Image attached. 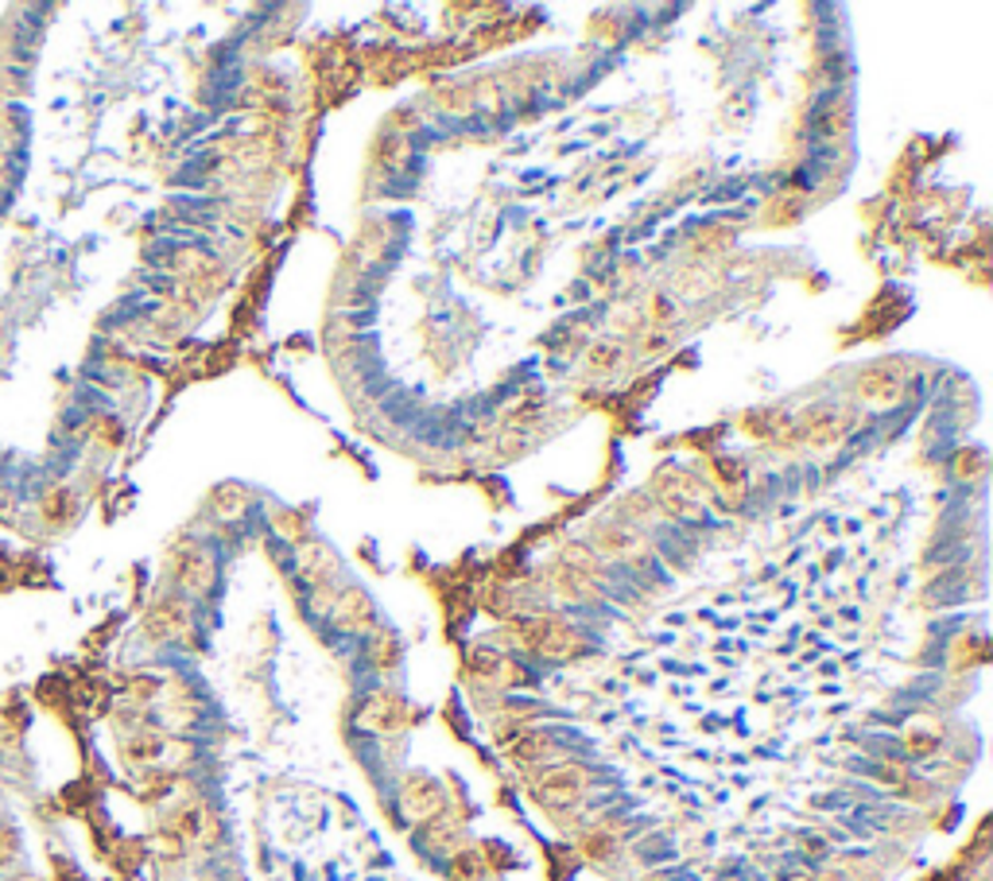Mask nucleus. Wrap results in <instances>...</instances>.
<instances>
[{"instance_id": "f257e3e1", "label": "nucleus", "mask_w": 993, "mask_h": 881, "mask_svg": "<svg viewBox=\"0 0 993 881\" xmlns=\"http://www.w3.org/2000/svg\"><path fill=\"white\" fill-rule=\"evenodd\" d=\"M505 645L520 648V653L548 656V660H571L583 648V637L571 630L563 618L551 613H532V618H512L501 633Z\"/></svg>"}, {"instance_id": "f03ea898", "label": "nucleus", "mask_w": 993, "mask_h": 881, "mask_svg": "<svg viewBox=\"0 0 993 881\" xmlns=\"http://www.w3.org/2000/svg\"><path fill=\"white\" fill-rule=\"evenodd\" d=\"M652 494L679 521H702V512H707V486L684 471H659Z\"/></svg>"}, {"instance_id": "7ed1b4c3", "label": "nucleus", "mask_w": 993, "mask_h": 881, "mask_svg": "<svg viewBox=\"0 0 993 881\" xmlns=\"http://www.w3.org/2000/svg\"><path fill=\"white\" fill-rule=\"evenodd\" d=\"M586 784H590V772L583 765L560 761L540 772V781H535L532 792L548 812H567V807H575L586 797Z\"/></svg>"}, {"instance_id": "20e7f679", "label": "nucleus", "mask_w": 993, "mask_h": 881, "mask_svg": "<svg viewBox=\"0 0 993 881\" xmlns=\"http://www.w3.org/2000/svg\"><path fill=\"white\" fill-rule=\"evenodd\" d=\"M904 388H909V381H904V370L896 361L866 365V370L858 373V381H854V393H858V400L869 404V408H893V404H901Z\"/></svg>"}, {"instance_id": "39448f33", "label": "nucleus", "mask_w": 993, "mask_h": 881, "mask_svg": "<svg viewBox=\"0 0 993 881\" xmlns=\"http://www.w3.org/2000/svg\"><path fill=\"white\" fill-rule=\"evenodd\" d=\"M171 579H176V587L183 590V595H206L210 587H214V555L206 552L202 544H183L171 552Z\"/></svg>"}, {"instance_id": "423d86ee", "label": "nucleus", "mask_w": 993, "mask_h": 881, "mask_svg": "<svg viewBox=\"0 0 993 881\" xmlns=\"http://www.w3.org/2000/svg\"><path fill=\"white\" fill-rule=\"evenodd\" d=\"M191 625V610H187L183 598L168 595V598H156V602L144 610L140 630L151 645H168V641H179Z\"/></svg>"}, {"instance_id": "0eeeda50", "label": "nucleus", "mask_w": 993, "mask_h": 881, "mask_svg": "<svg viewBox=\"0 0 993 881\" xmlns=\"http://www.w3.org/2000/svg\"><path fill=\"white\" fill-rule=\"evenodd\" d=\"M447 797L443 784L427 777V772H408L400 784V812L408 815L411 823H431L435 815H443Z\"/></svg>"}, {"instance_id": "6e6552de", "label": "nucleus", "mask_w": 993, "mask_h": 881, "mask_svg": "<svg viewBox=\"0 0 993 881\" xmlns=\"http://www.w3.org/2000/svg\"><path fill=\"white\" fill-rule=\"evenodd\" d=\"M854 416L846 408H835V404H815L811 411H803L795 431H800L803 443L811 447H835L838 439L850 431Z\"/></svg>"}, {"instance_id": "1a4fd4ad", "label": "nucleus", "mask_w": 993, "mask_h": 881, "mask_svg": "<svg viewBox=\"0 0 993 881\" xmlns=\"http://www.w3.org/2000/svg\"><path fill=\"white\" fill-rule=\"evenodd\" d=\"M358 722L373 734H400L404 726H408V703H404L396 691L381 688L361 703Z\"/></svg>"}, {"instance_id": "9d476101", "label": "nucleus", "mask_w": 993, "mask_h": 881, "mask_svg": "<svg viewBox=\"0 0 993 881\" xmlns=\"http://www.w3.org/2000/svg\"><path fill=\"white\" fill-rule=\"evenodd\" d=\"M594 547H598L601 555H610V560H625V563L641 560V555L648 552L644 536L633 529V524H625V521L606 524V529H601L598 536H594Z\"/></svg>"}, {"instance_id": "9b49d317", "label": "nucleus", "mask_w": 993, "mask_h": 881, "mask_svg": "<svg viewBox=\"0 0 993 881\" xmlns=\"http://www.w3.org/2000/svg\"><path fill=\"white\" fill-rule=\"evenodd\" d=\"M373 602H369V595L361 587H350L342 590V595L335 598V621H338V630L346 633H365L373 630Z\"/></svg>"}, {"instance_id": "f8f14e48", "label": "nucleus", "mask_w": 993, "mask_h": 881, "mask_svg": "<svg viewBox=\"0 0 993 881\" xmlns=\"http://www.w3.org/2000/svg\"><path fill=\"white\" fill-rule=\"evenodd\" d=\"M163 754H168V738L156 731H136L121 742V757H125V765H133V769H151V765L163 761Z\"/></svg>"}, {"instance_id": "ddd939ff", "label": "nucleus", "mask_w": 993, "mask_h": 881, "mask_svg": "<svg viewBox=\"0 0 993 881\" xmlns=\"http://www.w3.org/2000/svg\"><path fill=\"white\" fill-rule=\"evenodd\" d=\"M551 754H555V738H551L548 731H524V734H517V738L509 742V757L520 765V769H528V765H543Z\"/></svg>"}, {"instance_id": "4468645a", "label": "nucleus", "mask_w": 993, "mask_h": 881, "mask_svg": "<svg viewBox=\"0 0 993 881\" xmlns=\"http://www.w3.org/2000/svg\"><path fill=\"white\" fill-rule=\"evenodd\" d=\"M551 590L560 598H567V602H590L598 590H594V579L583 572H575V567H567V563H560L555 572H551Z\"/></svg>"}, {"instance_id": "2eb2a0df", "label": "nucleus", "mask_w": 993, "mask_h": 881, "mask_svg": "<svg viewBox=\"0 0 993 881\" xmlns=\"http://www.w3.org/2000/svg\"><path fill=\"white\" fill-rule=\"evenodd\" d=\"M625 365V350L618 342H590L586 350V373L594 377H613V373Z\"/></svg>"}, {"instance_id": "dca6fc26", "label": "nucleus", "mask_w": 993, "mask_h": 881, "mask_svg": "<svg viewBox=\"0 0 993 881\" xmlns=\"http://www.w3.org/2000/svg\"><path fill=\"white\" fill-rule=\"evenodd\" d=\"M427 847L439 850V855H454V850L466 847V839H462V827L454 820H447V812L435 815V820L427 823Z\"/></svg>"}, {"instance_id": "f3484780", "label": "nucleus", "mask_w": 993, "mask_h": 881, "mask_svg": "<svg viewBox=\"0 0 993 881\" xmlns=\"http://www.w3.org/2000/svg\"><path fill=\"white\" fill-rule=\"evenodd\" d=\"M210 505H214V512L222 521H241L245 512H249L252 497L245 486H217L214 497H210Z\"/></svg>"}, {"instance_id": "a211bd4d", "label": "nucleus", "mask_w": 993, "mask_h": 881, "mask_svg": "<svg viewBox=\"0 0 993 881\" xmlns=\"http://www.w3.org/2000/svg\"><path fill=\"white\" fill-rule=\"evenodd\" d=\"M408 156H411V144H408V133H384L381 140H376V163L388 171H404L408 168Z\"/></svg>"}, {"instance_id": "6ab92c4d", "label": "nucleus", "mask_w": 993, "mask_h": 881, "mask_svg": "<svg viewBox=\"0 0 993 881\" xmlns=\"http://www.w3.org/2000/svg\"><path fill=\"white\" fill-rule=\"evenodd\" d=\"M485 873H489V866H485L482 850L462 847L451 855V881H485Z\"/></svg>"}, {"instance_id": "aec40b11", "label": "nucleus", "mask_w": 993, "mask_h": 881, "mask_svg": "<svg viewBox=\"0 0 993 881\" xmlns=\"http://www.w3.org/2000/svg\"><path fill=\"white\" fill-rule=\"evenodd\" d=\"M815 128H819V136H826V140H838V136L850 133V110H846L843 101H831V105H823V113L815 117Z\"/></svg>"}, {"instance_id": "412c9836", "label": "nucleus", "mask_w": 993, "mask_h": 881, "mask_svg": "<svg viewBox=\"0 0 993 881\" xmlns=\"http://www.w3.org/2000/svg\"><path fill=\"white\" fill-rule=\"evenodd\" d=\"M501 664H505V656L497 653V648H474V653L466 656V668L474 671L477 680H501Z\"/></svg>"}, {"instance_id": "4be33fe9", "label": "nucleus", "mask_w": 993, "mask_h": 881, "mask_svg": "<svg viewBox=\"0 0 993 881\" xmlns=\"http://www.w3.org/2000/svg\"><path fill=\"white\" fill-rule=\"evenodd\" d=\"M369 656H373V664L381 671H393L396 660H400V641H396L388 630H381L373 641H369Z\"/></svg>"}, {"instance_id": "5701e85b", "label": "nucleus", "mask_w": 993, "mask_h": 881, "mask_svg": "<svg viewBox=\"0 0 993 881\" xmlns=\"http://www.w3.org/2000/svg\"><path fill=\"white\" fill-rule=\"evenodd\" d=\"M67 517H70V489L67 486H55L47 497H43V521L63 524Z\"/></svg>"}, {"instance_id": "b1692460", "label": "nucleus", "mask_w": 993, "mask_h": 881, "mask_svg": "<svg viewBox=\"0 0 993 881\" xmlns=\"http://www.w3.org/2000/svg\"><path fill=\"white\" fill-rule=\"evenodd\" d=\"M939 734L935 731H919V726H912L909 734H904V749H909V757H932L939 754Z\"/></svg>"}, {"instance_id": "393cba45", "label": "nucleus", "mask_w": 993, "mask_h": 881, "mask_svg": "<svg viewBox=\"0 0 993 881\" xmlns=\"http://www.w3.org/2000/svg\"><path fill=\"white\" fill-rule=\"evenodd\" d=\"M20 858V832L12 823H0V870Z\"/></svg>"}, {"instance_id": "a878e982", "label": "nucleus", "mask_w": 993, "mask_h": 881, "mask_svg": "<svg viewBox=\"0 0 993 881\" xmlns=\"http://www.w3.org/2000/svg\"><path fill=\"white\" fill-rule=\"evenodd\" d=\"M672 346V335L664 327H656L652 330V335H644V342H641V353L644 358H656V353H664Z\"/></svg>"}, {"instance_id": "bb28decb", "label": "nucleus", "mask_w": 993, "mask_h": 881, "mask_svg": "<svg viewBox=\"0 0 993 881\" xmlns=\"http://www.w3.org/2000/svg\"><path fill=\"white\" fill-rule=\"evenodd\" d=\"M613 847H618V843L610 839V835H590V839H586V855L594 858V862H606V858L613 855Z\"/></svg>"}, {"instance_id": "cd10ccee", "label": "nucleus", "mask_w": 993, "mask_h": 881, "mask_svg": "<svg viewBox=\"0 0 993 881\" xmlns=\"http://www.w3.org/2000/svg\"><path fill=\"white\" fill-rule=\"evenodd\" d=\"M652 319H672L676 315V303H668V295H656V303H652Z\"/></svg>"}, {"instance_id": "c85d7f7f", "label": "nucleus", "mask_w": 993, "mask_h": 881, "mask_svg": "<svg viewBox=\"0 0 993 881\" xmlns=\"http://www.w3.org/2000/svg\"><path fill=\"white\" fill-rule=\"evenodd\" d=\"M20 881H35V878H20Z\"/></svg>"}]
</instances>
